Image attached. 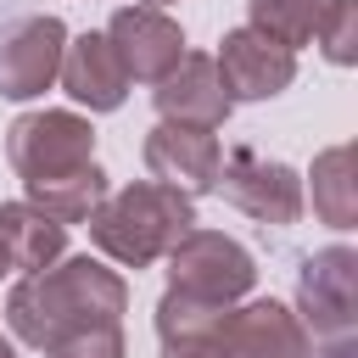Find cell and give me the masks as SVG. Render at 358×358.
Wrapping results in <instances>:
<instances>
[{"label": "cell", "mask_w": 358, "mask_h": 358, "mask_svg": "<svg viewBox=\"0 0 358 358\" xmlns=\"http://www.w3.org/2000/svg\"><path fill=\"white\" fill-rule=\"evenodd\" d=\"M22 196H28L39 213H50L56 224H84V218L101 207V196H106V173H101L95 162H84V168H73V173H62V179H34V185H22Z\"/></svg>", "instance_id": "cell-15"}, {"label": "cell", "mask_w": 358, "mask_h": 358, "mask_svg": "<svg viewBox=\"0 0 358 358\" xmlns=\"http://www.w3.org/2000/svg\"><path fill=\"white\" fill-rule=\"evenodd\" d=\"M319 6L324 0H252V28L268 34V39H280L285 50H296V45L313 39Z\"/></svg>", "instance_id": "cell-17"}, {"label": "cell", "mask_w": 358, "mask_h": 358, "mask_svg": "<svg viewBox=\"0 0 358 358\" xmlns=\"http://www.w3.org/2000/svg\"><path fill=\"white\" fill-rule=\"evenodd\" d=\"M0 252H6V268H22V274L50 268L56 257H67V224L39 213L28 196L0 201Z\"/></svg>", "instance_id": "cell-14"}, {"label": "cell", "mask_w": 358, "mask_h": 358, "mask_svg": "<svg viewBox=\"0 0 358 358\" xmlns=\"http://www.w3.org/2000/svg\"><path fill=\"white\" fill-rule=\"evenodd\" d=\"M6 157L17 168L22 185L34 179H62L84 162H95V129L78 117V112H22L11 129H6Z\"/></svg>", "instance_id": "cell-4"}, {"label": "cell", "mask_w": 358, "mask_h": 358, "mask_svg": "<svg viewBox=\"0 0 358 358\" xmlns=\"http://www.w3.org/2000/svg\"><path fill=\"white\" fill-rule=\"evenodd\" d=\"M123 308H129V285L117 268H106L95 257H56L50 268H34L11 285L6 324L17 330V341L45 352L78 330L123 324Z\"/></svg>", "instance_id": "cell-1"}, {"label": "cell", "mask_w": 358, "mask_h": 358, "mask_svg": "<svg viewBox=\"0 0 358 358\" xmlns=\"http://www.w3.org/2000/svg\"><path fill=\"white\" fill-rule=\"evenodd\" d=\"M145 173L157 185H173L185 196H201L218 185V162H224V145L213 129H185V123H157L145 134Z\"/></svg>", "instance_id": "cell-12"}, {"label": "cell", "mask_w": 358, "mask_h": 358, "mask_svg": "<svg viewBox=\"0 0 358 358\" xmlns=\"http://www.w3.org/2000/svg\"><path fill=\"white\" fill-rule=\"evenodd\" d=\"M213 352L218 358H313V336L308 324L263 296V302H246V308H229L213 330Z\"/></svg>", "instance_id": "cell-8"}, {"label": "cell", "mask_w": 358, "mask_h": 358, "mask_svg": "<svg viewBox=\"0 0 358 358\" xmlns=\"http://www.w3.org/2000/svg\"><path fill=\"white\" fill-rule=\"evenodd\" d=\"M313 213L330 229H352V218H358V179H352V151L347 145H330L313 162Z\"/></svg>", "instance_id": "cell-16"}, {"label": "cell", "mask_w": 358, "mask_h": 358, "mask_svg": "<svg viewBox=\"0 0 358 358\" xmlns=\"http://www.w3.org/2000/svg\"><path fill=\"white\" fill-rule=\"evenodd\" d=\"M106 45L117 50L129 84H134V78H140V84H157V78L185 56V28H179L162 6H123V11H112V22H106Z\"/></svg>", "instance_id": "cell-10"}, {"label": "cell", "mask_w": 358, "mask_h": 358, "mask_svg": "<svg viewBox=\"0 0 358 358\" xmlns=\"http://www.w3.org/2000/svg\"><path fill=\"white\" fill-rule=\"evenodd\" d=\"M45 358H123V324H95L78 330L56 347H45Z\"/></svg>", "instance_id": "cell-19"}, {"label": "cell", "mask_w": 358, "mask_h": 358, "mask_svg": "<svg viewBox=\"0 0 358 358\" xmlns=\"http://www.w3.org/2000/svg\"><path fill=\"white\" fill-rule=\"evenodd\" d=\"M67 50V22L62 17H17L0 28V95L6 101H34L56 84Z\"/></svg>", "instance_id": "cell-7"}, {"label": "cell", "mask_w": 358, "mask_h": 358, "mask_svg": "<svg viewBox=\"0 0 358 358\" xmlns=\"http://www.w3.org/2000/svg\"><path fill=\"white\" fill-rule=\"evenodd\" d=\"M151 101H157L162 123H185V129H224V117L235 106L229 90H224V78H218V62L201 56V50H185L157 78Z\"/></svg>", "instance_id": "cell-11"}, {"label": "cell", "mask_w": 358, "mask_h": 358, "mask_svg": "<svg viewBox=\"0 0 358 358\" xmlns=\"http://www.w3.org/2000/svg\"><path fill=\"white\" fill-rule=\"evenodd\" d=\"M313 39L324 45V56L336 67H352L358 62V0H324L319 22H313Z\"/></svg>", "instance_id": "cell-18"}, {"label": "cell", "mask_w": 358, "mask_h": 358, "mask_svg": "<svg viewBox=\"0 0 358 358\" xmlns=\"http://www.w3.org/2000/svg\"><path fill=\"white\" fill-rule=\"evenodd\" d=\"M257 280V263L241 241L218 235V229H185L168 252V291L196 296L207 308H235Z\"/></svg>", "instance_id": "cell-3"}, {"label": "cell", "mask_w": 358, "mask_h": 358, "mask_svg": "<svg viewBox=\"0 0 358 358\" xmlns=\"http://www.w3.org/2000/svg\"><path fill=\"white\" fill-rule=\"evenodd\" d=\"M162 358H218V352H213V341H173V347H162Z\"/></svg>", "instance_id": "cell-20"}, {"label": "cell", "mask_w": 358, "mask_h": 358, "mask_svg": "<svg viewBox=\"0 0 358 358\" xmlns=\"http://www.w3.org/2000/svg\"><path fill=\"white\" fill-rule=\"evenodd\" d=\"M90 224V241L123 263V268H151L173 252V241L196 224V207L185 190L173 185H157V179H134L123 190H106L101 207L84 218Z\"/></svg>", "instance_id": "cell-2"}, {"label": "cell", "mask_w": 358, "mask_h": 358, "mask_svg": "<svg viewBox=\"0 0 358 358\" xmlns=\"http://www.w3.org/2000/svg\"><path fill=\"white\" fill-rule=\"evenodd\" d=\"M296 319L308 324V336H352L358 319V257L352 246H324L302 263L296 274Z\"/></svg>", "instance_id": "cell-6"}, {"label": "cell", "mask_w": 358, "mask_h": 358, "mask_svg": "<svg viewBox=\"0 0 358 358\" xmlns=\"http://www.w3.org/2000/svg\"><path fill=\"white\" fill-rule=\"evenodd\" d=\"M0 358H17V347H11V341H6V336H0Z\"/></svg>", "instance_id": "cell-21"}, {"label": "cell", "mask_w": 358, "mask_h": 358, "mask_svg": "<svg viewBox=\"0 0 358 358\" xmlns=\"http://www.w3.org/2000/svg\"><path fill=\"white\" fill-rule=\"evenodd\" d=\"M6 274H11V268H6V252H0V280H6Z\"/></svg>", "instance_id": "cell-23"}, {"label": "cell", "mask_w": 358, "mask_h": 358, "mask_svg": "<svg viewBox=\"0 0 358 358\" xmlns=\"http://www.w3.org/2000/svg\"><path fill=\"white\" fill-rule=\"evenodd\" d=\"M218 78L229 90V101H274L291 78H296V50H285L280 39L246 28H229L218 39Z\"/></svg>", "instance_id": "cell-9"}, {"label": "cell", "mask_w": 358, "mask_h": 358, "mask_svg": "<svg viewBox=\"0 0 358 358\" xmlns=\"http://www.w3.org/2000/svg\"><path fill=\"white\" fill-rule=\"evenodd\" d=\"M56 84H62L78 106H90V112H117L123 95H129V73H123L117 50L106 45V34H78V39H67L62 67H56Z\"/></svg>", "instance_id": "cell-13"}, {"label": "cell", "mask_w": 358, "mask_h": 358, "mask_svg": "<svg viewBox=\"0 0 358 358\" xmlns=\"http://www.w3.org/2000/svg\"><path fill=\"white\" fill-rule=\"evenodd\" d=\"M134 6H168V0H134Z\"/></svg>", "instance_id": "cell-22"}, {"label": "cell", "mask_w": 358, "mask_h": 358, "mask_svg": "<svg viewBox=\"0 0 358 358\" xmlns=\"http://www.w3.org/2000/svg\"><path fill=\"white\" fill-rule=\"evenodd\" d=\"M213 190H224L257 224H280L285 229V224L302 218V179H296V168L280 162V157H263L252 145H235L218 162V185Z\"/></svg>", "instance_id": "cell-5"}]
</instances>
